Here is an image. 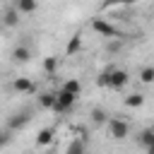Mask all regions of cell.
I'll return each instance as SVG.
<instances>
[{
    "mask_svg": "<svg viewBox=\"0 0 154 154\" xmlns=\"http://www.w3.org/2000/svg\"><path fill=\"white\" fill-rule=\"evenodd\" d=\"M142 103H144V94H137V91H135V94L125 96V106H128V108H140Z\"/></svg>",
    "mask_w": 154,
    "mask_h": 154,
    "instance_id": "9a60e30c",
    "label": "cell"
},
{
    "mask_svg": "<svg viewBox=\"0 0 154 154\" xmlns=\"http://www.w3.org/2000/svg\"><path fill=\"white\" fill-rule=\"evenodd\" d=\"M60 89H65V91H70V94L79 96V91H82V84H79V79H65Z\"/></svg>",
    "mask_w": 154,
    "mask_h": 154,
    "instance_id": "5bb4252c",
    "label": "cell"
},
{
    "mask_svg": "<svg viewBox=\"0 0 154 154\" xmlns=\"http://www.w3.org/2000/svg\"><path fill=\"white\" fill-rule=\"evenodd\" d=\"M31 120V116H29V111H22V113H14L10 120H7V130H19V128H24L26 123Z\"/></svg>",
    "mask_w": 154,
    "mask_h": 154,
    "instance_id": "5b68a950",
    "label": "cell"
},
{
    "mask_svg": "<svg viewBox=\"0 0 154 154\" xmlns=\"http://www.w3.org/2000/svg\"><path fill=\"white\" fill-rule=\"evenodd\" d=\"M91 29H94L96 34L106 36V38H120V36H123L113 24H108L106 19H99V17H96V19H91Z\"/></svg>",
    "mask_w": 154,
    "mask_h": 154,
    "instance_id": "6da1fadb",
    "label": "cell"
},
{
    "mask_svg": "<svg viewBox=\"0 0 154 154\" xmlns=\"http://www.w3.org/2000/svg\"><path fill=\"white\" fill-rule=\"evenodd\" d=\"M19 14H22V12H19L17 7H7V10H5V14H2V24H5L7 29L17 26V24H19Z\"/></svg>",
    "mask_w": 154,
    "mask_h": 154,
    "instance_id": "8992f818",
    "label": "cell"
},
{
    "mask_svg": "<svg viewBox=\"0 0 154 154\" xmlns=\"http://www.w3.org/2000/svg\"><path fill=\"white\" fill-rule=\"evenodd\" d=\"M108 75H111V67L108 70H103L99 77H96V82H99V87H108Z\"/></svg>",
    "mask_w": 154,
    "mask_h": 154,
    "instance_id": "44dd1931",
    "label": "cell"
},
{
    "mask_svg": "<svg viewBox=\"0 0 154 154\" xmlns=\"http://www.w3.org/2000/svg\"><path fill=\"white\" fill-rule=\"evenodd\" d=\"M55 96H58V103H55V108H53L55 113H65V111H70V108L77 103V96L70 94V91H65V89H58Z\"/></svg>",
    "mask_w": 154,
    "mask_h": 154,
    "instance_id": "7a4b0ae2",
    "label": "cell"
},
{
    "mask_svg": "<svg viewBox=\"0 0 154 154\" xmlns=\"http://www.w3.org/2000/svg\"><path fill=\"white\" fill-rule=\"evenodd\" d=\"M14 7H17L22 14H31V12H36L38 0H14Z\"/></svg>",
    "mask_w": 154,
    "mask_h": 154,
    "instance_id": "8fae6325",
    "label": "cell"
},
{
    "mask_svg": "<svg viewBox=\"0 0 154 154\" xmlns=\"http://www.w3.org/2000/svg\"><path fill=\"white\" fill-rule=\"evenodd\" d=\"M108 51H111V53H113V51H120V41H111V43H108Z\"/></svg>",
    "mask_w": 154,
    "mask_h": 154,
    "instance_id": "7402d4cb",
    "label": "cell"
},
{
    "mask_svg": "<svg viewBox=\"0 0 154 154\" xmlns=\"http://www.w3.org/2000/svg\"><path fill=\"white\" fill-rule=\"evenodd\" d=\"M53 137H55V128H43V130H38V135H36V147L51 144Z\"/></svg>",
    "mask_w": 154,
    "mask_h": 154,
    "instance_id": "ba28073f",
    "label": "cell"
},
{
    "mask_svg": "<svg viewBox=\"0 0 154 154\" xmlns=\"http://www.w3.org/2000/svg\"><path fill=\"white\" fill-rule=\"evenodd\" d=\"M111 118L106 116V111H101V108H94L91 111V123L94 125H103V123H108Z\"/></svg>",
    "mask_w": 154,
    "mask_h": 154,
    "instance_id": "e0dca14e",
    "label": "cell"
},
{
    "mask_svg": "<svg viewBox=\"0 0 154 154\" xmlns=\"http://www.w3.org/2000/svg\"><path fill=\"white\" fill-rule=\"evenodd\" d=\"M79 46H82V36H79V34H75V36L67 41V48H65V53H67V55H75V53L79 51Z\"/></svg>",
    "mask_w": 154,
    "mask_h": 154,
    "instance_id": "2e32d148",
    "label": "cell"
},
{
    "mask_svg": "<svg viewBox=\"0 0 154 154\" xmlns=\"http://www.w3.org/2000/svg\"><path fill=\"white\" fill-rule=\"evenodd\" d=\"M132 2H137V0H103V5H101V7H113V5H132Z\"/></svg>",
    "mask_w": 154,
    "mask_h": 154,
    "instance_id": "ffe728a7",
    "label": "cell"
},
{
    "mask_svg": "<svg viewBox=\"0 0 154 154\" xmlns=\"http://www.w3.org/2000/svg\"><path fill=\"white\" fill-rule=\"evenodd\" d=\"M147 154H154V147H152V149H147Z\"/></svg>",
    "mask_w": 154,
    "mask_h": 154,
    "instance_id": "603a6c76",
    "label": "cell"
},
{
    "mask_svg": "<svg viewBox=\"0 0 154 154\" xmlns=\"http://www.w3.org/2000/svg\"><path fill=\"white\" fill-rule=\"evenodd\" d=\"M128 72L125 70H120V67H111V75H108V87L111 89H123L125 84H128Z\"/></svg>",
    "mask_w": 154,
    "mask_h": 154,
    "instance_id": "277c9868",
    "label": "cell"
},
{
    "mask_svg": "<svg viewBox=\"0 0 154 154\" xmlns=\"http://www.w3.org/2000/svg\"><path fill=\"white\" fill-rule=\"evenodd\" d=\"M65 154H84V142L82 140H72L67 144V152Z\"/></svg>",
    "mask_w": 154,
    "mask_h": 154,
    "instance_id": "d6986e66",
    "label": "cell"
},
{
    "mask_svg": "<svg viewBox=\"0 0 154 154\" xmlns=\"http://www.w3.org/2000/svg\"><path fill=\"white\" fill-rule=\"evenodd\" d=\"M55 103H58V96L53 91H41L38 94V106L41 108H55Z\"/></svg>",
    "mask_w": 154,
    "mask_h": 154,
    "instance_id": "30bf717a",
    "label": "cell"
},
{
    "mask_svg": "<svg viewBox=\"0 0 154 154\" xmlns=\"http://www.w3.org/2000/svg\"><path fill=\"white\" fill-rule=\"evenodd\" d=\"M12 89H14V91H19V94H29V91H34L36 87H34V82H31V79H26V77H17V79L12 82Z\"/></svg>",
    "mask_w": 154,
    "mask_h": 154,
    "instance_id": "52a82bcc",
    "label": "cell"
},
{
    "mask_svg": "<svg viewBox=\"0 0 154 154\" xmlns=\"http://www.w3.org/2000/svg\"><path fill=\"white\" fill-rule=\"evenodd\" d=\"M137 142H140L144 149H152V147H154V130H152V128L140 130V132H137Z\"/></svg>",
    "mask_w": 154,
    "mask_h": 154,
    "instance_id": "9c48e42d",
    "label": "cell"
},
{
    "mask_svg": "<svg viewBox=\"0 0 154 154\" xmlns=\"http://www.w3.org/2000/svg\"><path fill=\"white\" fill-rule=\"evenodd\" d=\"M108 130H111V137L113 140H125L130 135V125L123 118H111L108 120Z\"/></svg>",
    "mask_w": 154,
    "mask_h": 154,
    "instance_id": "3957f363",
    "label": "cell"
},
{
    "mask_svg": "<svg viewBox=\"0 0 154 154\" xmlns=\"http://www.w3.org/2000/svg\"><path fill=\"white\" fill-rule=\"evenodd\" d=\"M58 67H60V60H58L55 55L43 58V72H46V75H55V72H58Z\"/></svg>",
    "mask_w": 154,
    "mask_h": 154,
    "instance_id": "7c38bea8",
    "label": "cell"
},
{
    "mask_svg": "<svg viewBox=\"0 0 154 154\" xmlns=\"http://www.w3.org/2000/svg\"><path fill=\"white\" fill-rule=\"evenodd\" d=\"M140 82H144V84L154 82V65H147V67L140 70Z\"/></svg>",
    "mask_w": 154,
    "mask_h": 154,
    "instance_id": "ac0fdd59",
    "label": "cell"
},
{
    "mask_svg": "<svg viewBox=\"0 0 154 154\" xmlns=\"http://www.w3.org/2000/svg\"><path fill=\"white\" fill-rule=\"evenodd\" d=\"M12 58H14L17 63H26V60L31 58V51H29L26 46H14V51H12Z\"/></svg>",
    "mask_w": 154,
    "mask_h": 154,
    "instance_id": "4fadbf2b",
    "label": "cell"
}]
</instances>
